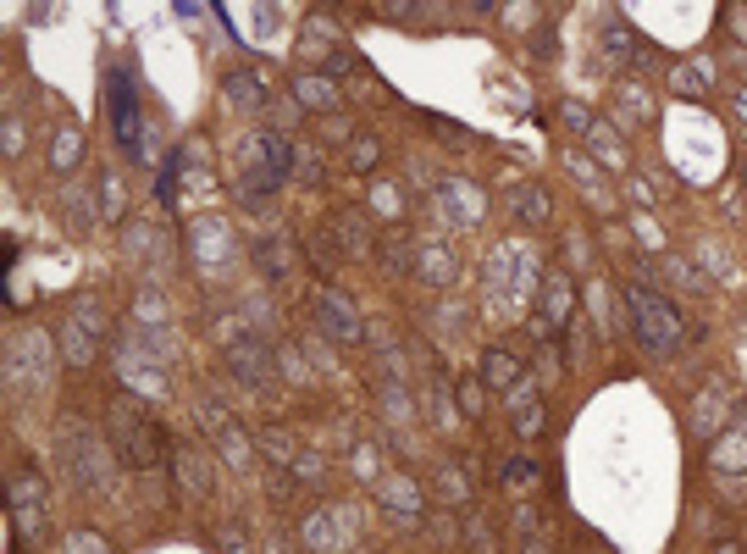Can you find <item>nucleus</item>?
<instances>
[{"label":"nucleus","mask_w":747,"mask_h":554,"mask_svg":"<svg viewBox=\"0 0 747 554\" xmlns=\"http://www.w3.org/2000/svg\"><path fill=\"white\" fill-rule=\"evenodd\" d=\"M626 305H631V333H637L653 355H676L681 350L687 327H681L676 305L664 300L659 289H648V283H626Z\"/></svg>","instance_id":"obj_1"},{"label":"nucleus","mask_w":747,"mask_h":554,"mask_svg":"<svg viewBox=\"0 0 747 554\" xmlns=\"http://www.w3.org/2000/svg\"><path fill=\"white\" fill-rule=\"evenodd\" d=\"M106 427H111V444H117V455L128 460V466H155V433L150 422H144V410L133 405V399H111L106 410Z\"/></svg>","instance_id":"obj_2"},{"label":"nucleus","mask_w":747,"mask_h":554,"mask_svg":"<svg viewBox=\"0 0 747 554\" xmlns=\"http://www.w3.org/2000/svg\"><path fill=\"white\" fill-rule=\"evenodd\" d=\"M316 327L332 338V344H360V338H366V322H360L355 300H349V294H338V289H321L316 294Z\"/></svg>","instance_id":"obj_3"},{"label":"nucleus","mask_w":747,"mask_h":554,"mask_svg":"<svg viewBox=\"0 0 747 554\" xmlns=\"http://www.w3.org/2000/svg\"><path fill=\"white\" fill-rule=\"evenodd\" d=\"M106 89H111V117H117V145L133 156L139 150V100H133V84L122 73H111Z\"/></svg>","instance_id":"obj_4"},{"label":"nucleus","mask_w":747,"mask_h":554,"mask_svg":"<svg viewBox=\"0 0 747 554\" xmlns=\"http://www.w3.org/2000/svg\"><path fill=\"white\" fill-rule=\"evenodd\" d=\"M709 466L720 471V477H725V471H747V416H742V410L731 416L725 438H714V444H709Z\"/></svg>","instance_id":"obj_5"},{"label":"nucleus","mask_w":747,"mask_h":554,"mask_svg":"<svg viewBox=\"0 0 747 554\" xmlns=\"http://www.w3.org/2000/svg\"><path fill=\"white\" fill-rule=\"evenodd\" d=\"M377 499L388 505V516H399V521L421 516V488H415L410 477H377Z\"/></svg>","instance_id":"obj_6"},{"label":"nucleus","mask_w":747,"mask_h":554,"mask_svg":"<svg viewBox=\"0 0 747 554\" xmlns=\"http://www.w3.org/2000/svg\"><path fill=\"white\" fill-rule=\"evenodd\" d=\"M648 111H653L648 89L615 84V95H609V122H620V128H642V122H648Z\"/></svg>","instance_id":"obj_7"},{"label":"nucleus","mask_w":747,"mask_h":554,"mask_svg":"<svg viewBox=\"0 0 747 554\" xmlns=\"http://www.w3.org/2000/svg\"><path fill=\"white\" fill-rule=\"evenodd\" d=\"M227 366H233L238 383H249V388L266 383V372H272V366H266V350L255 338H233V344H227Z\"/></svg>","instance_id":"obj_8"},{"label":"nucleus","mask_w":747,"mask_h":554,"mask_svg":"<svg viewBox=\"0 0 747 554\" xmlns=\"http://www.w3.org/2000/svg\"><path fill=\"white\" fill-rule=\"evenodd\" d=\"M526 377V366L515 361L510 350H482V383L487 388H498V394H510L515 383Z\"/></svg>","instance_id":"obj_9"},{"label":"nucleus","mask_w":747,"mask_h":554,"mask_svg":"<svg viewBox=\"0 0 747 554\" xmlns=\"http://www.w3.org/2000/svg\"><path fill=\"white\" fill-rule=\"evenodd\" d=\"M222 95L233 100L244 117H255V111L266 106V84H261V78H249V73H227L222 78Z\"/></svg>","instance_id":"obj_10"},{"label":"nucleus","mask_w":747,"mask_h":554,"mask_svg":"<svg viewBox=\"0 0 747 554\" xmlns=\"http://www.w3.org/2000/svg\"><path fill=\"white\" fill-rule=\"evenodd\" d=\"M587 145H593V156L604 161V167H626V139H620L615 133V122H593V128H587Z\"/></svg>","instance_id":"obj_11"},{"label":"nucleus","mask_w":747,"mask_h":554,"mask_svg":"<svg viewBox=\"0 0 747 554\" xmlns=\"http://www.w3.org/2000/svg\"><path fill=\"white\" fill-rule=\"evenodd\" d=\"M12 510L28 521V527L45 521V482H39V477H17L12 482Z\"/></svg>","instance_id":"obj_12"},{"label":"nucleus","mask_w":747,"mask_h":554,"mask_svg":"<svg viewBox=\"0 0 747 554\" xmlns=\"http://www.w3.org/2000/svg\"><path fill=\"white\" fill-rule=\"evenodd\" d=\"M543 289H548V300H543V322H537V327H543V338H548V327H559L570 311H576V294H570L565 277H548Z\"/></svg>","instance_id":"obj_13"},{"label":"nucleus","mask_w":747,"mask_h":554,"mask_svg":"<svg viewBox=\"0 0 747 554\" xmlns=\"http://www.w3.org/2000/svg\"><path fill=\"white\" fill-rule=\"evenodd\" d=\"M598 50H604V56H615V61H637L642 50H637V39H631V28L626 23H615V17H609L604 28H598Z\"/></svg>","instance_id":"obj_14"},{"label":"nucleus","mask_w":747,"mask_h":554,"mask_svg":"<svg viewBox=\"0 0 747 554\" xmlns=\"http://www.w3.org/2000/svg\"><path fill=\"white\" fill-rule=\"evenodd\" d=\"M294 100L299 106H316V111H338V89H332L327 78H310V73L294 78Z\"/></svg>","instance_id":"obj_15"},{"label":"nucleus","mask_w":747,"mask_h":554,"mask_svg":"<svg viewBox=\"0 0 747 554\" xmlns=\"http://www.w3.org/2000/svg\"><path fill=\"white\" fill-rule=\"evenodd\" d=\"M438 194H449V211H454V217H460V222H476V217H482V211H487V205H476V189H471V183H460V178H449V183H438Z\"/></svg>","instance_id":"obj_16"},{"label":"nucleus","mask_w":747,"mask_h":554,"mask_svg":"<svg viewBox=\"0 0 747 554\" xmlns=\"http://www.w3.org/2000/svg\"><path fill=\"white\" fill-rule=\"evenodd\" d=\"M305 543L316 554H338V532H332V516L327 510H310V521H305Z\"/></svg>","instance_id":"obj_17"},{"label":"nucleus","mask_w":747,"mask_h":554,"mask_svg":"<svg viewBox=\"0 0 747 554\" xmlns=\"http://www.w3.org/2000/svg\"><path fill=\"white\" fill-rule=\"evenodd\" d=\"M377 161H382V139L355 133V139H349V172H377Z\"/></svg>","instance_id":"obj_18"},{"label":"nucleus","mask_w":747,"mask_h":554,"mask_svg":"<svg viewBox=\"0 0 747 554\" xmlns=\"http://www.w3.org/2000/svg\"><path fill=\"white\" fill-rule=\"evenodd\" d=\"M515 217H521V222H548V194L537 189V183L515 189Z\"/></svg>","instance_id":"obj_19"},{"label":"nucleus","mask_w":747,"mask_h":554,"mask_svg":"<svg viewBox=\"0 0 747 554\" xmlns=\"http://www.w3.org/2000/svg\"><path fill=\"white\" fill-rule=\"evenodd\" d=\"M371 211L399 222L404 217V189H399V183H371Z\"/></svg>","instance_id":"obj_20"},{"label":"nucleus","mask_w":747,"mask_h":554,"mask_svg":"<svg viewBox=\"0 0 747 554\" xmlns=\"http://www.w3.org/2000/svg\"><path fill=\"white\" fill-rule=\"evenodd\" d=\"M89 355H95V333L83 327V316H72V322H67V361L83 366Z\"/></svg>","instance_id":"obj_21"},{"label":"nucleus","mask_w":747,"mask_h":554,"mask_svg":"<svg viewBox=\"0 0 747 554\" xmlns=\"http://www.w3.org/2000/svg\"><path fill=\"white\" fill-rule=\"evenodd\" d=\"M415 266H421L432 283H449V277H454V261L443 250H432V244H415Z\"/></svg>","instance_id":"obj_22"},{"label":"nucleus","mask_w":747,"mask_h":554,"mask_svg":"<svg viewBox=\"0 0 747 554\" xmlns=\"http://www.w3.org/2000/svg\"><path fill=\"white\" fill-rule=\"evenodd\" d=\"M78 150H83L78 128H61V133H56V145H50V167H56V172H67L72 161H78Z\"/></svg>","instance_id":"obj_23"},{"label":"nucleus","mask_w":747,"mask_h":554,"mask_svg":"<svg viewBox=\"0 0 747 554\" xmlns=\"http://www.w3.org/2000/svg\"><path fill=\"white\" fill-rule=\"evenodd\" d=\"M178 477L189 482L194 494H211V477H205V460L194 449H178Z\"/></svg>","instance_id":"obj_24"},{"label":"nucleus","mask_w":747,"mask_h":554,"mask_svg":"<svg viewBox=\"0 0 747 554\" xmlns=\"http://www.w3.org/2000/svg\"><path fill=\"white\" fill-rule=\"evenodd\" d=\"M382 244H388V250H382V266H388V272H410L415 266V244L404 239V233L399 239H382Z\"/></svg>","instance_id":"obj_25"},{"label":"nucleus","mask_w":747,"mask_h":554,"mask_svg":"<svg viewBox=\"0 0 747 554\" xmlns=\"http://www.w3.org/2000/svg\"><path fill=\"white\" fill-rule=\"evenodd\" d=\"M294 477L310 482V488H321V477H327V460H321L316 449H299V455H294Z\"/></svg>","instance_id":"obj_26"},{"label":"nucleus","mask_w":747,"mask_h":554,"mask_svg":"<svg viewBox=\"0 0 747 554\" xmlns=\"http://www.w3.org/2000/svg\"><path fill=\"white\" fill-rule=\"evenodd\" d=\"M709 61H687V67H676V73H670V84L676 89H709Z\"/></svg>","instance_id":"obj_27"},{"label":"nucleus","mask_w":747,"mask_h":554,"mask_svg":"<svg viewBox=\"0 0 747 554\" xmlns=\"http://www.w3.org/2000/svg\"><path fill=\"white\" fill-rule=\"evenodd\" d=\"M504 482H510V488H532V482H537V460L532 455L504 460Z\"/></svg>","instance_id":"obj_28"},{"label":"nucleus","mask_w":747,"mask_h":554,"mask_svg":"<svg viewBox=\"0 0 747 554\" xmlns=\"http://www.w3.org/2000/svg\"><path fill=\"white\" fill-rule=\"evenodd\" d=\"M487 394H482V377H460V410L465 416H482Z\"/></svg>","instance_id":"obj_29"},{"label":"nucleus","mask_w":747,"mask_h":554,"mask_svg":"<svg viewBox=\"0 0 747 554\" xmlns=\"http://www.w3.org/2000/svg\"><path fill=\"white\" fill-rule=\"evenodd\" d=\"M338 239H344L349 255H366V228H360V217H338Z\"/></svg>","instance_id":"obj_30"},{"label":"nucleus","mask_w":747,"mask_h":554,"mask_svg":"<svg viewBox=\"0 0 747 554\" xmlns=\"http://www.w3.org/2000/svg\"><path fill=\"white\" fill-rule=\"evenodd\" d=\"M465 543H471V549H482V554H493V532H487L476 516H465Z\"/></svg>","instance_id":"obj_31"},{"label":"nucleus","mask_w":747,"mask_h":554,"mask_svg":"<svg viewBox=\"0 0 747 554\" xmlns=\"http://www.w3.org/2000/svg\"><path fill=\"white\" fill-rule=\"evenodd\" d=\"M355 477L360 482H377V449H371V444L355 449Z\"/></svg>","instance_id":"obj_32"},{"label":"nucleus","mask_w":747,"mask_h":554,"mask_svg":"<svg viewBox=\"0 0 747 554\" xmlns=\"http://www.w3.org/2000/svg\"><path fill=\"white\" fill-rule=\"evenodd\" d=\"M515 427H521V433H543V405H537V399H532V405H521V410H515Z\"/></svg>","instance_id":"obj_33"},{"label":"nucleus","mask_w":747,"mask_h":554,"mask_svg":"<svg viewBox=\"0 0 747 554\" xmlns=\"http://www.w3.org/2000/svg\"><path fill=\"white\" fill-rule=\"evenodd\" d=\"M277 366H283V372L294 377V383H305V377H310V366H299V355H294V350H277Z\"/></svg>","instance_id":"obj_34"},{"label":"nucleus","mask_w":747,"mask_h":554,"mask_svg":"<svg viewBox=\"0 0 747 554\" xmlns=\"http://www.w3.org/2000/svg\"><path fill=\"white\" fill-rule=\"evenodd\" d=\"M565 128H576V133H587V128H593V117H587V106H565Z\"/></svg>","instance_id":"obj_35"},{"label":"nucleus","mask_w":747,"mask_h":554,"mask_svg":"<svg viewBox=\"0 0 747 554\" xmlns=\"http://www.w3.org/2000/svg\"><path fill=\"white\" fill-rule=\"evenodd\" d=\"M222 554H249L244 532H233V527H227V532H222Z\"/></svg>","instance_id":"obj_36"},{"label":"nucleus","mask_w":747,"mask_h":554,"mask_svg":"<svg viewBox=\"0 0 747 554\" xmlns=\"http://www.w3.org/2000/svg\"><path fill=\"white\" fill-rule=\"evenodd\" d=\"M106 217H122V200H117V178H106Z\"/></svg>","instance_id":"obj_37"},{"label":"nucleus","mask_w":747,"mask_h":554,"mask_svg":"<svg viewBox=\"0 0 747 554\" xmlns=\"http://www.w3.org/2000/svg\"><path fill=\"white\" fill-rule=\"evenodd\" d=\"M731 106H736V122H747V89H736V100H731Z\"/></svg>","instance_id":"obj_38"},{"label":"nucleus","mask_w":747,"mask_h":554,"mask_svg":"<svg viewBox=\"0 0 747 554\" xmlns=\"http://www.w3.org/2000/svg\"><path fill=\"white\" fill-rule=\"evenodd\" d=\"M714 554H747V549H736V543H720V549H714Z\"/></svg>","instance_id":"obj_39"},{"label":"nucleus","mask_w":747,"mask_h":554,"mask_svg":"<svg viewBox=\"0 0 747 554\" xmlns=\"http://www.w3.org/2000/svg\"><path fill=\"white\" fill-rule=\"evenodd\" d=\"M526 554H548V549H543V543H532V549H526Z\"/></svg>","instance_id":"obj_40"},{"label":"nucleus","mask_w":747,"mask_h":554,"mask_svg":"<svg viewBox=\"0 0 747 554\" xmlns=\"http://www.w3.org/2000/svg\"><path fill=\"white\" fill-rule=\"evenodd\" d=\"M742 189H747V156H742Z\"/></svg>","instance_id":"obj_41"}]
</instances>
